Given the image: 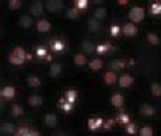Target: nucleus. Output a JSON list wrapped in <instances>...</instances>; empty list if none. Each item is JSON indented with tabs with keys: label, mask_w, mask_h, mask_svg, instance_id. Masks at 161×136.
I'll return each mask as SVG.
<instances>
[{
	"label": "nucleus",
	"mask_w": 161,
	"mask_h": 136,
	"mask_svg": "<svg viewBox=\"0 0 161 136\" xmlns=\"http://www.w3.org/2000/svg\"><path fill=\"white\" fill-rule=\"evenodd\" d=\"M26 59H27V55L22 46H15L8 55L10 63L14 64V65H22Z\"/></svg>",
	"instance_id": "f257e3e1"
},
{
	"label": "nucleus",
	"mask_w": 161,
	"mask_h": 136,
	"mask_svg": "<svg viewBox=\"0 0 161 136\" xmlns=\"http://www.w3.org/2000/svg\"><path fill=\"white\" fill-rule=\"evenodd\" d=\"M128 18H130L131 23H139L141 21H143V18H145V10L138 6L132 7L130 10V13H128Z\"/></svg>",
	"instance_id": "f03ea898"
},
{
	"label": "nucleus",
	"mask_w": 161,
	"mask_h": 136,
	"mask_svg": "<svg viewBox=\"0 0 161 136\" xmlns=\"http://www.w3.org/2000/svg\"><path fill=\"white\" fill-rule=\"evenodd\" d=\"M63 7H64V4L62 2H59V0H49V2H47V4H45V8L52 14L62 11Z\"/></svg>",
	"instance_id": "7ed1b4c3"
},
{
	"label": "nucleus",
	"mask_w": 161,
	"mask_h": 136,
	"mask_svg": "<svg viewBox=\"0 0 161 136\" xmlns=\"http://www.w3.org/2000/svg\"><path fill=\"white\" fill-rule=\"evenodd\" d=\"M122 31L127 37H134V35L138 34V27H136L135 23H126V25L122 27Z\"/></svg>",
	"instance_id": "20e7f679"
},
{
	"label": "nucleus",
	"mask_w": 161,
	"mask_h": 136,
	"mask_svg": "<svg viewBox=\"0 0 161 136\" xmlns=\"http://www.w3.org/2000/svg\"><path fill=\"white\" fill-rule=\"evenodd\" d=\"M0 94H2L3 99H13V98H15V95H17V91H15V87H13V86H6L2 89Z\"/></svg>",
	"instance_id": "39448f33"
},
{
	"label": "nucleus",
	"mask_w": 161,
	"mask_h": 136,
	"mask_svg": "<svg viewBox=\"0 0 161 136\" xmlns=\"http://www.w3.org/2000/svg\"><path fill=\"white\" fill-rule=\"evenodd\" d=\"M103 79H104V83H105V85H108V86L115 85L116 81H119L118 76H116V72H115V71H111V70L107 71V72L104 74Z\"/></svg>",
	"instance_id": "423d86ee"
},
{
	"label": "nucleus",
	"mask_w": 161,
	"mask_h": 136,
	"mask_svg": "<svg viewBox=\"0 0 161 136\" xmlns=\"http://www.w3.org/2000/svg\"><path fill=\"white\" fill-rule=\"evenodd\" d=\"M132 83H134V78L128 74H124L119 78V85H120V87H123V89H128Z\"/></svg>",
	"instance_id": "0eeeda50"
},
{
	"label": "nucleus",
	"mask_w": 161,
	"mask_h": 136,
	"mask_svg": "<svg viewBox=\"0 0 161 136\" xmlns=\"http://www.w3.org/2000/svg\"><path fill=\"white\" fill-rule=\"evenodd\" d=\"M100 127H104V120L100 118V117H96V118H89L87 121V128L90 131H97Z\"/></svg>",
	"instance_id": "6e6552de"
},
{
	"label": "nucleus",
	"mask_w": 161,
	"mask_h": 136,
	"mask_svg": "<svg viewBox=\"0 0 161 136\" xmlns=\"http://www.w3.org/2000/svg\"><path fill=\"white\" fill-rule=\"evenodd\" d=\"M42 11H44V4L41 2H33L30 4V13L34 17H40L42 14Z\"/></svg>",
	"instance_id": "1a4fd4ad"
},
{
	"label": "nucleus",
	"mask_w": 161,
	"mask_h": 136,
	"mask_svg": "<svg viewBox=\"0 0 161 136\" xmlns=\"http://www.w3.org/2000/svg\"><path fill=\"white\" fill-rule=\"evenodd\" d=\"M27 103H29L31 107H38L42 105V97L38 94H31V95H29V98H27Z\"/></svg>",
	"instance_id": "9d476101"
},
{
	"label": "nucleus",
	"mask_w": 161,
	"mask_h": 136,
	"mask_svg": "<svg viewBox=\"0 0 161 136\" xmlns=\"http://www.w3.org/2000/svg\"><path fill=\"white\" fill-rule=\"evenodd\" d=\"M139 113L142 116H146V117H150V116L156 113V109L152 105H149V103H142L139 107Z\"/></svg>",
	"instance_id": "9b49d317"
},
{
	"label": "nucleus",
	"mask_w": 161,
	"mask_h": 136,
	"mask_svg": "<svg viewBox=\"0 0 161 136\" xmlns=\"http://www.w3.org/2000/svg\"><path fill=\"white\" fill-rule=\"evenodd\" d=\"M36 27H37V30L41 31V33H48L52 26H51V22H48L47 19H40V21L36 23Z\"/></svg>",
	"instance_id": "f8f14e48"
},
{
	"label": "nucleus",
	"mask_w": 161,
	"mask_h": 136,
	"mask_svg": "<svg viewBox=\"0 0 161 136\" xmlns=\"http://www.w3.org/2000/svg\"><path fill=\"white\" fill-rule=\"evenodd\" d=\"M108 65H109L111 71H115V70L119 71V70H123V68L127 65V63L124 61V60H122V59H118V60H112Z\"/></svg>",
	"instance_id": "ddd939ff"
},
{
	"label": "nucleus",
	"mask_w": 161,
	"mask_h": 136,
	"mask_svg": "<svg viewBox=\"0 0 161 136\" xmlns=\"http://www.w3.org/2000/svg\"><path fill=\"white\" fill-rule=\"evenodd\" d=\"M111 103H112V106L114 107H122L123 103H124V97L122 94L116 93V94H114L111 97Z\"/></svg>",
	"instance_id": "4468645a"
},
{
	"label": "nucleus",
	"mask_w": 161,
	"mask_h": 136,
	"mask_svg": "<svg viewBox=\"0 0 161 136\" xmlns=\"http://www.w3.org/2000/svg\"><path fill=\"white\" fill-rule=\"evenodd\" d=\"M26 82H27V85L30 87H33V89H37V87L41 86V79H40L37 75H29Z\"/></svg>",
	"instance_id": "2eb2a0df"
},
{
	"label": "nucleus",
	"mask_w": 161,
	"mask_h": 136,
	"mask_svg": "<svg viewBox=\"0 0 161 136\" xmlns=\"http://www.w3.org/2000/svg\"><path fill=\"white\" fill-rule=\"evenodd\" d=\"M44 121H45L48 127L53 128L56 124H58V117H56V114H53V113H47L44 116Z\"/></svg>",
	"instance_id": "dca6fc26"
},
{
	"label": "nucleus",
	"mask_w": 161,
	"mask_h": 136,
	"mask_svg": "<svg viewBox=\"0 0 161 136\" xmlns=\"http://www.w3.org/2000/svg\"><path fill=\"white\" fill-rule=\"evenodd\" d=\"M60 74H62V64H59V63L52 64L51 68H49V76L51 78H58Z\"/></svg>",
	"instance_id": "f3484780"
},
{
	"label": "nucleus",
	"mask_w": 161,
	"mask_h": 136,
	"mask_svg": "<svg viewBox=\"0 0 161 136\" xmlns=\"http://www.w3.org/2000/svg\"><path fill=\"white\" fill-rule=\"evenodd\" d=\"M19 26L23 27V29H29L31 26V23H33V19H31L29 15H22L21 18H19Z\"/></svg>",
	"instance_id": "a211bd4d"
},
{
	"label": "nucleus",
	"mask_w": 161,
	"mask_h": 136,
	"mask_svg": "<svg viewBox=\"0 0 161 136\" xmlns=\"http://www.w3.org/2000/svg\"><path fill=\"white\" fill-rule=\"evenodd\" d=\"M51 49L52 50H55V52H60V50H63L64 49V42L63 41H60V39L58 38H53V39H51Z\"/></svg>",
	"instance_id": "6ab92c4d"
},
{
	"label": "nucleus",
	"mask_w": 161,
	"mask_h": 136,
	"mask_svg": "<svg viewBox=\"0 0 161 136\" xmlns=\"http://www.w3.org/2000/svg\"><path fill=\"white\" fill-rule=\"evenodd\" d=\"M105 17H107V8L105 7H98V8L94 10V13H93V18L94 19H97V21H103Z\"/></svg>",
	"instance_id": "aec40b11"
},
{
	"label": "nucleus",
	"mask_w": 161,
	"mask_h": 136,
	"mask_svg": "<svg viewBox=\"0 0 161 136\" xmlns=\"http://www.w3.org/2000/svg\"><path fill=\"white\" fill-rule=\"evenodd\" d=\"M87 27H89V31H92V33H97L100 30V27H101V25H100V21H97V19H94V18H90L89 23H87Z\"/></svg>",
	"instance_id": "412c9836"
},
{
	"label": "nucleus",
	"mask_w": 161,
	"mask_h": 136,
	"mask_svg": "<svg viewBox=\"0 0 161 136\" xmlns=\"http://www.w3.org/2000/svg\"><path fill=\"white\" fill-rule=\"evenodd\" d=\"M87 63V57L83 53H76L74 56V64L78 67H83Z\"/></svg>",
	"instance_id": "4be33fe9"
},
{
	"label": "nucleus",
	"mask_w": 161,
	"mask_h": 136,
	"mask_svg": "<svg viewBox=\"0 0 161 136\" xmlns=\"http://www.w3.org/2000/svg\"><path fill=\"white\" fill-rule=\"evenodd\" d=\"M104 65V63H103V60L101 59H93L92 61H89V67H90V70H93V71H98V70H101V67Z\"/></svg>",
	"instance_id": "5701e85b"
},
{
	"label": "nucleus",
	"mask_w": 161,
	"mask_h": 136,
	"mask_svg": "<svg viewBox=\"0 0 161 136\" xmlns=\"http://www.w3.org/2000/svg\"><path fill=\"white\" fill-rule=\"evenodd\" d=\"M109 49H114V46L111 45L109 42H105V44H101V45H97L96 46V52L98 55H103V53H107Z\"/></svg>",
	"instance_id": "b1692460"
},
{
	"label": "nucleus",
	"mask_w": 161,
	"mask_h": 136,
	"mask_svg": "<svg viewBox=\"0 0 161 136\" xmlns=\"http://www.w3.org/2000/svg\"><path fill=\"white\" fill-rule=\"evenodd\" d=\"M2 132H3V133L10 135V133H14V132H17V131H15L14 124H11V123H3L2 124Z\"/></svg>",
	"instance_id": "393cba45"
},
{
	"label": "nucleus",
	"mask_w": 161,
	"mask_h": 136,
	"mask_svg": "<svg viewBox=\"0 0 161 136\" xmlns=\"http://www.w3.org/2000/svg\"><path fill=\"white\" fill-rule=\"evenodd\" d=\"M146 39H147V42L150 44V45H158L160 44V37L156 33H149L146 35Z\"/></svg>",
	"instance_id": "a878e982"
},
{
	"label": "nucleus",
	"mask_w": 161,
	"mask_h": 136,
	"mask_svg": "<svg viewBox=\"0 0 161 136\" xmlns=\"http://www.w3.org/2000/svg\"><path fill=\"white\" fill-rule=\"evenodd\" d=\"M150 91L154 97H161V85L157 82H153L150 86Z\"/></svg>",
	"instance_id": "bb28decb"
},
{
	"label": "nucleus",
	"mask_w": 161,
	"mask_h": 136,
	"mask_svg": "<svg viewBox=\"0 0 161 136\" xmlns=\"http://www.w3.org/2000/svg\"><path fill=\"white\" fill-rule=\"evenodd\" d=\"M66 99H67V102H70L74 105V102L76 101V91L75 90H67L66 91Z\"/></svg>",
	"instance_id": "cd10ccee"
},
{
	"label": "nucleus",
	"mask_w": 161,
	"mask_h": 136,
	"mask_svg": "<svg viewBox=\"0 0 161 136\" xmlns=\"http://www.w3.org/2000/svg\"><path fill=\"white\" fill-rule=\"evenodd\" d=\"M82 48H83V50H85L86 53H93V52L96 50L94 44L90 42V41H83L82 42Z\"/></svg>",
	"instance_id": "c85d7f7f"
},
{
	"label": "nucleus",
	"mask_w": 161,
	"mask_h": 136,
	"mask_svg": "<svg viewBox=\"0 0 161 136\" xmlns=\"http://www.w3.org/2000/svg\"><path fill=\"white\" fill-rule=\"evenodd\" d=\"M116 121H119L120 124H130V117H128L127 113H124V112H120L118 114V117H116Z\"/></svg>",
	"instance_id": "c756f323"
},
{
	"label": "nucleus",
	"mask_w": 161,
	"mask_h": 136,
	"mask_svg": "<svg viewBox=\"0 0 161 136\" xmlns=\"http://www.w3.org/2000/svg\"><path fill=\"white\" fill-rule=\"evenodd\" d=\"M139 136H153V128L149 125H145L139 129Z\"/></svg>",
	"instance_id": "7c9ffc66"
},
{
	"label": "nucleus",
	"mask_w": 161,
	"mask_h": 136,
	"mask_svg": "<svg viewBox=\"0 0 161 136\" xmlns=\"http://www.w3.org/2000/svg\"><path fill=\"white\" fill-rule=\"evenodd\" d=\"M11 114H13V117H19V116H22V114H23L22 106H19V105H13V106H11Z\"/></svg>",
	"instance_id": "2f4dec72"
},
{
	"label": "nucleus",
	"mask_w": 161,
	"mask_h": 136,
	"mask_svg": "<svg viewBox=\"0 0 161 136\" xmlns=\"http://www.w3.org/2000/svg\"><path fill=\"white\" fill-rule=\"evenodd\" d=\"M22 7V2L21 0H10L8 2V8L13 11H17Z\"/></svg>",
	"instance_id": "473e14b6"
},
{
	"label": "nucleus",
	"mask_w": 161,
	"mask_h": 136,
	"mask_svg": "<svg viewBox=\"0 0 161 136\" xmlns=\"http://www.w3.org/2000/svg\"><path fill=\"white\" fill-rule=\"evenodd\" d=\"M87 6H89V2H87V0H75V3H74V7L78 8L79 11L85 10Z\"/></svg>",
	"instance_id": "72a5a7b5"
},
{
	"label": "nucleus",
	"mask_w": 161,
	"mask_h": 136,
	"mask_svg": "<svg viewBox=\"0 0 161 136\" xmlns=\"http://www.w3.org/2000/svg\"><path fill=\"white\" fill-rule=\"evenodd\" d=\"M126 132L128 135H134V133H136V132H139V131H138V128H136V125L134 123H130V124H127L126 125Z\"/></svg>",
	"instance_id": "f704fd0d"
},
{
	"label": "nucleus",
	"mask_w": 161,
	"mask_h": 136,
	"mask_svg": "<svg viewBox=\"0 0 161 136\" xmlns=\"http://www.w3.org/2000/svg\"><path fill=\"white\" fill-rule=\"evenodd\" d=\"M150 13L153 15H160L161 14V3H153L150 7Z\"/></svg>",
	"instance_id": "c9c22d12"
},
{
	"label": "nucleus",
	"mask_w": 161,
	"mask_h": 136,
	"mask_svg": "<svg viewBox=\"0 0 161 136\" xmlns=\"http://www.w3.org/2000/svg\"><path fill=\"white\" fill-rule=\"evenodd\" d=\"M78 15H79V10H78V8H75V7H72V8L68 10V13H67V18H70V19H75V18H78Z\"/></svg>",
	"instance_id": "e433bc0d"
},
{
	"label": "nucleus",
	"mask_w": 161,
	"mask_h": 136,
	"mask_svg": "<svg viewBox=\"0 0 161 136\" xmlns=\"http://www.w3.org/2000/svg\"><path fill=\"white\" fill-rule=\"evenodd\" d=\"M31 129H29V127H25V125H22V127H19L18 129H17V136H25V135H27L30 132Z\"/></svg>",
	"instance_id": "4c0bfd02"
},
{
	"label": "nucleus",
	"mask_w": 161,
	"mask_h": 136,
	"mask_svg": "<svg viewBox=\"0 0 161 136\" xmlns=\"http://www.w3.org/2000/svg\"><path fill=\"white\" fill-rule=\"evenodd\" d=\"M120 31H122V29L118 26V25H114V26H111V29H109V33L112 37H118V35L120 34Z\"/></svg>",
	"instance_id": "58836bf2"
},
{
	"label": "nucleus",
	"mask_w": 161,
	"mask_h": 136,
	"mask_svg": "<svg viewBox=\"0 0 161 136\" xmlns=\"http://www.w3.org/2000/svg\"><path fill=\"white\" fill-rule=\"evenodd\" d=\"M48 56V52L45 48H37V57L38 59H45Z\"/></svg>",
	"instance_id": "ea45409f"
},
{
	"label": "nucleus",
	"mask_w": 161,
	"mask_h": 136,
	"mask_svg": "<svg viewBox=\"0 0 161 136\" xmlns=\"http://www.w3.org/2000/svg\"><path fill=\"white\" fill-rule=\"evenodd\" d=\"M62 106V109L66 112V113H70V112L74 109V105H72V103H70V102H64L63 105H60Z\"/></svg>",
	"instance_id": "a19ab883"
},
{
	"label": "nucleus",
	"mask_w": 161,
	"mask_h": 136,
	"mask_svg": "<svg viewBox=\"0 0 161 136\" xmlns=\"http://www.w3.org/2000/svg\"><path fill=\"white\" fill-rule=\"evenodd\" d=\"M114 124H115V120H107L105 123H104V129H107V131H109L112 127H114Z\"/></svg>",
	"instance_id": "79ce46f5"
},
{
	"label": "nucleus",
	"mask_w": 161,
	"mask_h": 136,
	"mask_svg": "<svg viewBox=\"0 0 161 136\" xmlns=\"http://www.w3.org/2000/svg\"><path fill=\"white\" fill-rule=\"evenodd\" d=\"M25 136H40V133H38L37 131H33V129H31V131L29 132V133L25 135Z\"/></svg>",
	"instance_id": "37998d69"
},
{
	"label": "nucleus",
	"mask_w": 161,
	"mask_h": 136,
	"mask_svg": "<svg viewBox=\"0 0 161 136\" xmlns=\"http://www.w3.org/2000/svg\"><path fill=\"white\" fill-rule=\"evenodd\" d=\"M118 3H119L120 6H126V4H128V2H127V0H119Z\"/></svg>",
	"instance_id": "c03bdc74"
},
{
	"label": "nucleus",
	"mask_w": 161,
	"mask_h": 136,
	"mask_svg": "<svg viewBox=\"0 0 161 136\" xmlns=\"http://www.w3.org/2000/svg\"><path fill=\"white\" fill-rule=\"evenodd\" d=\"M45 60H48V61H49V60H52V56H51V55H48L47 57H45Z\"/></svg>",
	"instance_id": "a18cd8bd"
}]
</instances>
